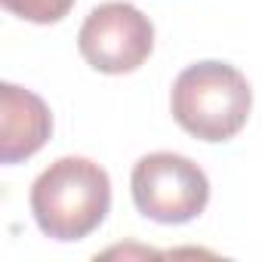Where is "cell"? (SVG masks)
<instances>
[{
	"instance_id": "6da1fadb",
	"label": "cell",
	"mask_w": 262,
	"mask_h": 262,
	"mask_svg": "<svg viewBox=\"0 0 262 262\" xmlns=\"http://www.w3.org/2000/svg\"><path fill=\"white\" fill-rule=\"evenodd\" d=\"M111 207L108 173L86 158L53 161L31 185V213L53 241H83Z\"/></svg>"
},
{
	"instance_id": "7a4b0ae2",
	"label": "cell",
	"mask_w": 262,
	"mask_h": 262,
	"mask_svg": "<svg viewBox=\"0 0 262 262\" xmlns=\"http://www.w3.org/2000/svg\"><path fill=\"white\" fill-rule=\"evenodd\" d=\"M253 108V90L247 77L228 62L188 65L170 93V111L188 136L201 142L234 139Z\"/></svg>"
},
{
	"instance_id": "3957f363",
	"label": "cell",
	"mask_w": 262,
	"mask_h": 262,
	"mask_svg": "<svg viewBox=\"0 0 262 262\" xmlns=\"http://www.w3.org/2000/svg\"><path fill=\"white\" fill-rule=\"evenodd\" d=\"M133 204L145 219L164 222V225H182L198 219L207 210L210 201V182L207 173L173 151H155L139 158L129 176Z\"/></svg>"
},
{
	"instance_id": "277c9868",
	"label": "cell",
	"mask_w": 262,
	"mask_h": 262,
	"mask_svg": "<svg viewBox=\"0 0 262 262\" xmlns=\"http://www.w3.org/2000/svg\"><path fill=\"white\" fill-rule=\"evenodd\" d=\"M77 47L90 68L102 74H129L148 62L155 50V25L139 7L111 0L86 16Z\"/></svg>"
},
{
	"instance_id": "5b68a950",
	"label": "cell",
	"mask_w": 262,
	"mask_h": 262,
	"mask_svg": "<svg viewBox=\"0 0 262 262\" xmlns=\"http://www.w3.org/2000/svg\"><path fill=\"white\" fill-rule=\"evenodd\" d=\"M53 133V114L40 96L16 83L0 86V161L19 164L37 155Z\"/></svg>"
},
{
	"instance_id": "8992f818",
	"label": "cell",
	"mask_w": 262,
	"mask_h": 262,
	"mask_svg": "<svg viewBox=\"0 0 262 262\" xmlns=\"http://www.w3.org/2000/svg\"><path fill=\"white\" fill-rule=\"evenodd\" d=\"M0 4H4L7 13H13V16L25 19V22L56 25L71 13L74 0H0Z\"/></svg>"
}]
</instances>
